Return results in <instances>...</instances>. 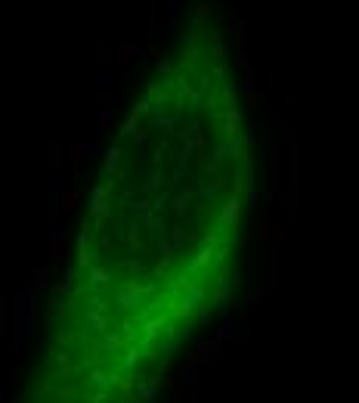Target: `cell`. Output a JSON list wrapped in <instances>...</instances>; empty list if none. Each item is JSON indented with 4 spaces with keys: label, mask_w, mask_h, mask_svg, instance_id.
Segmentation results:
<instances>
[{
    "label": "cell",
    "mask_w": 359,
    "mask_h": 403,
    "mask_svg": "<svg viewBox=\"0 0 359 403\" xmlns=\"http://www.w3.org/2000/svg\"><path fill=\"white\" fill-rule=\"evenodd\" d=\"M251 202L242 90L198 7L102 155L13 403H155L238 282Z\"/></svg>",
    "instance_id": "6da1fadb"
}]
</instances>
